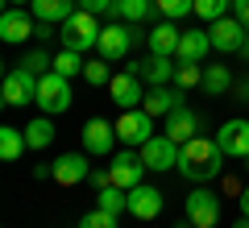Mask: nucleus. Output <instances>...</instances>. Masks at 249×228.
I'll use <instances>...</instances> for the list:
<instances>
[{"label": "nucleus", "instance_id": "nucleus-1", "mask_svg": "<svg viewBox=\"0 0 249 228\" xmlns=\"http://www.w3.org/2000/svg\"><path fill=\"white\" fill-rule=\"evenodd\" d=\"M175 170L187 183H212L224 170V149L216 145V137H191L178 149V166Z\"/></svg>", "mask_w": 249, "mask_h": 228}, {"label": "nucleus", "instance_id": "nucleus-2", "mask_svg": "<svg viewBox=\"0 0 249 228\" xmlns=\"http://www.w3.org/2000/svg\"><path fill=\"white\" fill-rule=\"evenodd\" d=\"M100 21H96V13H75L71 21H62L58 25V42H62V50H75V54H83V50H91V46H100Z\"/></svg>", "mask_w": 249, "mask_h": 228}, {"label": "nucleus", "instance_id": "nucleus-3", "mask_svg": "<svg viewBox=\"0 0 249 228\" xmlns=\"http://www.w3.org/2000/svg\"><path fill=\"white\" fill-rule=\"evenodd\" d=\"M37 108L46 116H58L71 108V79L58 75V70H46L42 79H37Z\"/></svg>", "mask_w": 249, "mask_h": 228}, {"label": "nucleus", "instance_id": "nucleus-4", "mask_svg": "<svg viewBox=\"0 0 249 228\" xmlns=\"http://www.w3.org/2000/svg\"><path fill=\"white\" fill-rule=\"evenodd\" d=\"M37 79L42 75H34V70H25L17 62V67L4 75V88H0V96H4V104L9 108H21V104H37Z\"/></svg>", "mask_w": 249, "mask_h": 228}, {"label": "nucleus", "instance_id": "nucleus-5", "mask_svg": "<svg viewBox=\"0 0 249 228\" xmlns=\"http://www.w3.org/2000/svg\"><path fill=\"white\" fill-rule=\"evenodd\" d=\"M150 137H154V116L145 108H124L116 121V141H124L129 149H142Z\"/></svg>", "mask_w": 249, "mask_h": 228}, {"label": "nucleus", "instance_id": "nucleus-6", "mask_svg": "<svg viewBox=\"0 0 249 228\" xmlns=\"http://www.w3.org/2000/svg\"><path fill=\"white\" fill-rule=\"evenodd\" d=\"M183 216L196 228H216L220 224V195H212L208 187H196V191L187 195V203H183Z\"/></svg>", "mask_w": 249, "mask_h": 228}, {"label": "nucleus", "instance_id": "nucleus-7", "mask_svg": "<svg viewBox=\"0 0 249 228\" xmlns=\"http://www.w3.org/2000/svg\"><path fill=\"white\" fill-rule=\"evenodd\" d=\"M178 149H183V145H178V141H170L166 133H154V137L145 141L137 154H142L145 170H158V175H162V170H175V166H178Z\"/></svg>", "mask_w": 249, "mask_h": 228}, {"label": "nucleus", "instance_id": "nucleus-8", "mask_svg": "<svg viewBox=\"0 0 249 228\" xmlns=\"http://www.w3.org/2000/svg\"><path fill=\"white\" fill-rule=\"evenodd\" d=\"M208 34H212V50L241 54V46H245V37H249V25H245V21H237V17H220V21L208 25Z\"/></svg>", "mask_w": 249, "mask_h": 228}, {"label": "nucleus", "instance_id": "nucleus-9", "mask_svg": "<svg viewBox=\"0 0 249 228\" xmlns=\"http://www.w3.org/2000/svg\"><path fill=\"white\" fill-rule=\"evenodd\" d=\"M216 145L224 149V158H249V116H237V121H224L220 133H216Z\"/></svg>", "mask_w": 249, "mask_h": 228}, {"label": "nucleus", "instance_id": "nucleus-10", "mask_svg": "<svg viewBox=\"0 0 249 228\" xmlns=\"http://www.w3.org/2000/svg\"><path fill=\"white\" fill-rule=\"evenodd\" d=\"M108 175H112V183H116V187H124V191H133V187L142 183V175H145V162H142V154L124 145L121 154L112 158V166H108Z\"/></svg>", "mask_w": 249, "mask_h": 228}, {"label": "nucleus", "instance_id": "nucleus-11", "mask_svg": "<svg viewBox=\"0 0 249 228\" xmlns=\"http://www.w3.org/2000/svg\"><path fill=\"white\" fill-rule=\"evenodd\" d=\"M108 96H112V104L121 108H142L145 91H142V75H133V70H121V75H112V83H108Z\"/></svg>", "mask_w": 249, "mask_h": 228}, {"label": "nucleus", "instance_id": "nucleus-12", "mask_svg": "<svg viewBox=\"0 0 249 228\" xmlns=\"http://www.w3.org/2000/svg\"><path fill=\"white\" fill-rule=\"evenodd\" d=\"M133 75H142L145 83H150V88H166L170 79H175V70H178V62L170 58V54H150V58L145 62H133Z\"/></svg>", "mask_w": 249, "mask_h": 228}, {"label": "nucleus", "instance_id": "nucleus-13", "mask_svg": "<svg viewBox=\"0 0 249 228\" xmlns=\"http://www.w3.org/2000/svg\"><path fill=\"white\" fill-rule=\"evenodd\" d=\"M83 178H91V154H58V162H54V183L75 187Z\"/></svg>", "mask_w": 249, "mask_h": 228}, {"label": "nucleus", "instance_id": "nucleus-14", "mask_svg": "<svg viewBox=\"0 0 249 228\" xmlns=\"http://www.w3.org/2000/svg\"><path fill=\"white\" fill-rule=\"evenodd\" d=\"M37 34V17H29L25 9H4L0 13V37L4 42H25V37H34Z\"/></svg>", "mask_w": 249, "mask_h": 228}, {"label": "nucleus", "instance_id": "nucleus-15", "mask_svg": "<svg viewBox=\"0 0 249 228\" xmlns=\"http://www.w3.org/2000/svg\"><path fill=\"white\" fill-rule=\"evenodd\" d=\"M112 145H116V124L91 116L83 124V154H112Z\"/></svg>", "mask_w": 249, "mask_h": 228}, {"label": "nucleus", "instance_id": "nucleus-16", "mask_svg": "<svg viewBox=\"0 0 249 228\" xmlns=\"http://www.w3.org/2000/svg\"><path fill=\"white\" fill-rule=\"evenodd\" d=\"M100 58H108V62H116V58H124V54L133 50V34L124 25H104V34H100Z\"/></svg>", "mask_w": 249, "mask_h": 228}, {"label": "nucleus", "instance_id": "nucleus-17", "mask_svg": "<svg viewBox=\"0 0 249 228\" xmlns=\"http://www.w3.org/2000/svg\"><path fill=\"white\" fill-rule=\"evenodd\" d=\"M196 129H199V116L191 112V108H187V104H178L175 112L166 116V129H162V133H166L170 141H178V145H187V141H191V137H199Z\"/></svg>", "mask_w": 249, "mask_h": 228}, {"label": "nucleus", "instance_id": "nucleus-18", "mask_svg": "<svg viewBox=\"0 0 249 228\" xmlns=\"http://www.w3.org/2000/svg\"><path fill=\"white\" fill-rule=\"evenodd\" d=\"M158 211H162V195H158V187L137 183L133 191H129V216H137V220H158Z\"/></svg>", "mask_w": 249, "mask_h": 228}, {"label": "nucleus", "instance_id": "nucleus-19", "mask_svg": "<svg viewBox=\"0 0 249 228\" xmlns=\"http://www.w3.org/2000/svg\"><path fill=\"white\" fill-rule=\"evenodd\" d=\"M37 21H50V25H62V21H71L79 13V0H34L29 4Z\"/></svg>", "mask_w": 249, "mask_h": 228}, {"label": "nucleus", "instance_id": "nucleus-20", "mask_svg": "<svg viewBox=\"0 0 249 228\" xmlns=\"http://www.w3.org/2000/svg\"><path fill=\"white\" fill-rule=\"evenodd\" d=\"M208 50H212V34H208V29H187V34L178 37L175 58H178V62H199Z\"/></svg>", "mask_w": 249, "mask_h": 228}, {"label": "nucleus", "instance_id": "nucleus-21", "mask_svg": "<svg viewBox=\"0 0 249 228\" xmlns=\"http://www.w3.org/2000/svg\"><path fill=\"white\" fill-rule=\"evenodd\" d=\"M178 37H183V29H175V21H162L158 29H150V54H170L175 58V50H178Z\"/></svg>", "mask_w": 249, "mask_h": 228}, {"label": "nucleus", "instance_id": "nucleus-22", "mask_svg": "<svg viewBox=\"0 0 249 228\" xmlns=\"http://www.w3.org/2000/svg\"><path fill=\"white\" fill-rule=\"evenodd\" d=\"M178 104H183V100H178L175 91H166V88H150V91H145V100H142V108L154 116V121H158V116H170Z\"/></svg>", "mask_w": 249, "mask_h": 228}, {"label": "nucleus", "instance_id": "nucleus-23", "mask_svg": "<svg viewBox=\"0 0 249 228\" xmlns=\"http://www.w3.org/2000/svg\"><path fill=\"white\" fill-rule=\"evenodd\" d=\"M158 9V0H112L108 17H124V21H150V13Z\"/></svg>", "mask_w": 249, "mask_h": 228}, {"label": "nucleus", "instance_id": "nucleus-24", "mask_svg": "<svg viewBox=\"0 0 249 228\" xmlns=\"http://www.w3.org/2000/svg\"><path fill=\"white\" fill-rule=\"evenodd\" d=\"M25 149H29L25 129H13V124H4V129H0V158H4V162H17Z\"/></svg>", "mask_w": 249, "mask_h": 228}, {"label": "nucleus", "instance_id": "nucleus-25", "mask_svg": "<svg viewBox=\"0 0 249 228\" xmlns=\"http://www.w3.org/2000/svg\"><path fill=\"white\" fill-rule=\"evenodd\" d=\"M96 208H104V211H112V216H121V211H129V191H124V187H116V183L100 187Z\"/></svg>", "mask_w": 249, "mask_h": 228}, {"label": "nucleus", "instance_id": "nucleus-26", "mask_svg": "<svg viewBox=\"0 0 249 228\" xmlns=\"http://www.w3.org/2000/svg\"><path fill=\"white\" fill-rule=\"evenodd\" d=\"M204 91H212V96H224V91L232 88V70L224 67V62H216V67H204V83H199Z\"/></svg>", "mask_w": 249, "mask_h": 228}, {"label": "nucleus", "instance_id": "nucleus-27", "mask_svg": "<svg viewBox=\"0 0 249 228\" xmlns=\"http://www.w3.org/2000/svg\"><path fill=\"white\" fill-rule=\"evenodd\" d=\"M25 141H29V149H46V145L54 141V121H50V116L29 121V124H25Z\"/></svg>", "mask_w": 249, "mask_h": 228}, {"label": "nucleus", "instance_id": "nucleus-28", "mask_svg": "<svg viewBox=\"0 0 249 228\" xmlns=\"http://www.w3.org/2000/svg\"><path fill=\"white\" fill-rule=\"evenodd\" d=\"M229 9H232V0H196V17H204L208 25L229 17Z\"/></svg>", "mask_w": 249, "mask_h": 228}, {"label": "nucleus", "instance_id": "nucleus-29", "mask_svg": "<svg viewBox=\"0 0 249 228\" xmlns=\"http://www.w3.org/2000/svg\"><path fill=\"white\" fill-rule=\"evenodd\" d=\"M83 79H88L91 88H100V83H112V70H108V58H88V62H83Z\"/></svg>", "mask_w": 249, "mask_h": 228}, {"label": "nucleus", "instance_id": "nucleus-30", "mask_svg": "<svg viewBox=\"0 0 249 228\" xmlns=\"http://www.w3.org/2000/svg\"><path fill=\"white\" fill-rule=\"evenodd\" d=\"M54 70H58V75H67V79H71V75H83V58H79L75 50H58Z\"/></svg>", "mask_w": 249, "mask_h": 228}, {"label": "nucleus", "instance_id": "nucleus-31", "mask_svg": "<svg viewBox=\"0 0 249 228\" xmlns=\"http://www.w3.org/2000/svg\"><path fill=\"white\" fill-rule=\"evenodd\" d=\"M175 83H178V88H196V83H204V67H199V62H178Z\"/></svg>", "mask_w": 249, "mask_h": 228}, {"label": "nucleus", "instance_id": "nucleus-32", "mask_svg": "<svg viewBox=\"0 0 249 228\" xmlns=\"http://www.w3.org/2000/svg\"><path fill=\"white\" fill-rule=\"evenodd\" d=\"M158 13L166 21H178V17H187V13H196V0H158Z\"/></svg>", "mask_w": 249, "mask_h": 228}, {"label": "nucleus", "instance_id": "nucleus-33", "mask_svg": "<svg viewBox=\"0 0 249 228\" xmlns=\"http://www.w3.org/2000/svg\"><path fill=\"white\" fill-rule=\"evenodd\" d=\"M21 67L34 70V75H46V70H54V58H50L46 50H29L25 58H21Z\"/></svg>", "mask_w": 249, "mask_h": 228}, {"label": "nucleus", "instance_id": "nucleus-34", "mask_svg": "<svg viewBox=\"0 0 249 228\" xmlns=\"http://www.w3.org/2000/svg\"><path fill=\"white\" fill-rule=\"evenodd\" d=\"M79 228H116V216L104 211V208H96V211H88V216L79 220Z\"/></svg>", "mask_w": 249, "mask_h": 228}, {"label": "nucleus", "instance_id": "nucleus-35", "mask_svg": "<svg viewBox=\"0 0 249 228\" xmlns=\"http://www.w3.org/2000/svg\"><path fill=\"white\" fill-rule=\"evenodd\" d=\"M79 9H83V13H96V17H100V13L112 9V0H79Z\"/></svg>", "mask_w": 249, "mask_h": 228}, {"label": "nucleus", "instance_id": "nucleus-36", "mask_svg": "<svg viewBox=\"0 0 249 228\" xmlns=\"http://www.w3.org/2000/svg\"><path fill=\"white\" fill-rule=\"evenodd\" d=\"M232 17L249 25V0H232Z\"/></svg>", "mask_w": 249, "mask_h": 228}, {"label": "nucleus", "instance_id": "nucleus-37", "mask_svg": "<svg viewBox=\"0 0 249 228\" xmlns=\"http://www.w3.org/2000/svg\"><path fill=\"white\" fill-rule=\"evenodd\" d=\"M108 183H112L108 170H91V187H96V191H100V187H108Z\"/></svg>", "mask_w": 249, "mask_h": 228}, {"label": "nucleus", "instance_id": "nucleus-38", "mask_svg": "<svg viewBox=\"0 0 249 228\" xmlns=\"http://www.w3.org/2000/svg\"><path fill=\"white\" fill-rule=\"evenodd\" d=\"M37 42H46V37H54V25H50V21H37Z\"/></svg>", "mask_w": 249, "mask_h": 228}, {"label": "nucleus", "instance_id": "nucleus-39", "mask_svg": "<svg viewBox=\"0 0 249 228\" xmlns=\"http://www.w3.org/2000/svg\"><path fill=\"white\" fill-rule=\"evenodd\" d=\"M241 216H249V187L241 191Z\"/></svg>", "mask_w": 249, "mask_h": 228}, {"label": "nucleus", "instance_id": "nucleus-40", "mask_svg": "<svg viewBox=\"0 0 249 228\" xmlns=\"http://www.w3.org/2000/svg\"><path fill=\"white\" fill-rule=\"evenodd\" d=\"M25 4H34V0H9V9H25Z\"/></svg>", "mask_w": 249, "mask_h": 228}, {"label": "nucleus", "instance_id": "nucleus-41", "mask_svg": "<svg viewBox=\"0 0 249 228\" xmlns=\"http://www.w3.org/2000/svg\"><path fill=\"white\" fill-rule=\"evenodd\" d=\"M232 228H249V216H241V220H237V224H232Z\"/></svg>", "mask_w": 249, "mask_h": 228}, {"label": "nucleus", "instance_id": "nucleus-42", "mask_svg": "<svg viewBox=\"0 0 249 228\" xmlns=\"http://www.w3.org/2000/svg\"><path fill=\"white\" fill-rule=\"evenodd\" d=\"M175 228H196V224H191V220H178V224Z\"/></svg>", "mask_w": 249, "mask_h": 228}, {"label": "nucleus", "instance_id": "nucleus-43", "mask_svg": "<svg viewBox=\"0 0 249 228\" xmlns=\"http://www.w3.org/2000/svg\"><path fill=\"white\" fill-rule=\"evenodd\" d=\"M245 166H249V158H245Z\"/></svg>", "mask_w": 249, "mask_h": 228}]
</instances>
